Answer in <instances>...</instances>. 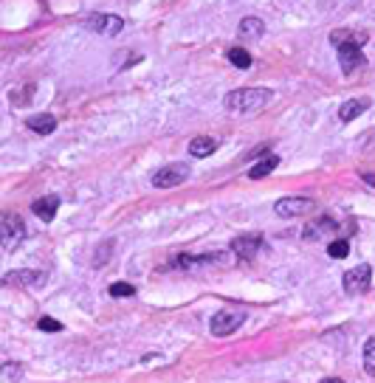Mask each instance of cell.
<instances>
[{"label": "cell", "mask_w": 375, "mask_h": 383, "mask_svg": "<svg viewBox=\"0 0 375 383\" xmlns=\"http://www.w3.org/2000/svg\"><path fill=\"white\" fill-rule=\"evenodd\" d=\"M32 212L43 220V223H51L54 217H57V212H60V198L57 195H46V198H37L34 203H32Z\"/></svg>", "instance_id": "8fae6325"}, {"label": "cell", "mask_w": 375, "mask_h": 383, "mask_svg": "<svg viewBox=\"0 0 375 383\" xmlns=\"http://www.w3.org/2000/svg\"><path fill=\"white\" fill-rule=\"evenodd\" d=\"M240 40H254V37H263L265 34V23L260 18H246L240 20V29H237Z\"/></svg>", "instance_id": "2e32d148"}, {"label": "cell", "mask_w": 375, "mask_h": 383, "mask_svg": "<svg viewBox=\"0 0 375 383\" xmlns=\"http://www.w3.org/2000/svg\"><path fill=\"white\" fill-rule=\"evenodd\" d=\"M364 372L369 377H375V335L367 338V344H364Z\"/></svg>", "instance_id": "44dd1931"}, {"label": "cell", "mask_w": 375, "mask_h": 383, "mask_svg": "<svg viewBox=\"0 0 375 383\" xmlns=\"http://www.w3.org/2000/svg\"><path fill=\"white\" fill-rule=\"evenodd\" d=\"M322 383H344L341 377H327V380H322Z\"/></svg>", "instance_id": "484cf974"}, {"label": "cell", "mask_w": 375, "mask_h": 383, "mask_svg": "<svg viewBox=\"0 0 375 383\" xmlns=\"http://www.w3.org/2000/svg\"><path fill=\"white\" fill-rule=\"evenodd\" d=\"M263 246H265L263 234H243V237L232 240V251H235L240 260H254Z\"/></svg>", "instance_id": "30bf717a"}, {"label": "cell", "mask_w": 375, "mask_h": 383, "mask_svg": "<svg viewBox=\"0 0 375 383\" xmlns=\"http://www.w3.org/2000/svg\"><path fill=\"white\" fill-rule=\"evenodd\" d=\"M85 29L102 34V37H116L121 29H124V20L119 15H91L85 20Z\"/></svg>", "instance_id": "8992f818"}, {"label": "cell", "mask_w": 375, "mask_h": 383, "mask_svg": "<svg viewBox=\"0 0 375 383\" xmlns=\"http://www.w3.org/2000/svg\"><path fill=\"white\" fill-rule=\"evenodd\" d=\"M46 282V274L43 271H29V268H20V271H12L0 279L4 288H34V285H43Z\"/></svg>", "instance_id": "ba28073f"}, {"label": "cell", "mask_w": 375, "mask_h": 383, "mask_svg": "<svg viewBox=\"0 0 375 383\" xmlns=\"http://www.w3.org/2000/svg\"><path fill=\"white\" fill-rule=\"evenodd\" d=\"M347 254H350V243H347V240H333V243H327V257L344 260Z\"/></svg>", "instance_id": "7402d4cb"}, {"label": "cell", "mask_w": 375, "mask_h": 383, "mask_svg": "<svg viewBox=\"0 0 375 383\" xmlns=\"http://www.w3.org/2000/svg\"><path fill=\"white\" fill-rule=\"evenodd\" d=\"M226 60L235 65V68H240V71H246V68H251V54L246 51V48H229V54H226Z\"/></svg>", "instance_id": "ffe728a7"}, {"label": "cell", "mask_w": 375, "mask_h": 383, "mask_svg": "<svg viewBox=\"0 0 375 383\" xmlns=\"http://www.w3.org/2000/svg\"><path fill=\"white\" fill-rule=\"evenodd\" d=\"M113 246H116L113 240H105V243L96 248V257H93V265H96V268H102V265H105V262L113 257Z\"/></svg>", "instance_id": "603a6c76"}, {"label": "cell", "mask_w": 375, "mask_h": 383, "mask_svg": "<svg viewBox=\"0 0 375 383\" xmlns=\"http://www.w3.org/2000/svg\"><path fill=\"white\" fill-rule=\"evenodd\" d=\"M37 330H43V332H60V330H63V324H60L57 318H48V316H43V318L37 321Z\"/></svg>", "instance_id": "d4e9b609"}, {"label": "cell", "mask_w": 375, "mask_h": 383, "mask_svg": "<svg viewBox=\"0 0 375 383\" xmlns=\"http://www.w3.org/2000/svg\"><path fill=\"white\" fill-rule=\"evenodd\" d=\"M367 43V32H350V29H336L330 32V46H364Z\"/></svg>", "instance_id": "4fadbf2b"}, {"label": "cell", "mask_w": 375, "mask_h": 383, "mask_svg": "<svg viewBox=\"0 0 375 383\" xmlns=\"http://www.w3.org/2000/svg\"><path fill=\"white\" fill-rule=\"evenodd\" d=\"M107 293H110L113 299H130V296H136V288L127 285V282H113V285L107 288Z\"/></svg>", "instance_id": "cb8c5ba5"}, {"label": "cell", "mask_w": 375, "mask_h": 383, "mask_svg": "<svg viewBox=\"0 0 375 383\" xmlns=\"http://www.w3.org/2000/svg\"><path fill=\"white\" fill-rule=\"evenodd\" d=\"M274 212H277L279 217H285V220L302 217V215L313 212V201H310V198H282V201L274 203Z\"/></svg>", "instance_id": "52a82bcc"}, {"label": "cell", "mask_w": 375, "mask_h": 383, "mask_svg": "<svg viewBox=\"0 0 375 383\" xmlns=\"http://www.w3.org/2000/svg\"><path fill=\"white\" fill-rule=\"evenodd\" d=\"M243 321H246V313H240V310H221V313L212 316L209 330H212V335L226 338V335H232L235 330H240Z\"/></svg>", "instance_id": "277c9868"}, {"label": "cell", "mask_w": 375, "mask_h": 383, "mask_svg": "<svg viewBox=\"0 0 375 383\" xmlns=\"http://www.w3.org/2000/svg\"><path fill=\"white\" fill-rule=\"evenodd\" d=\"M338 65H341V74L350 76L353 71L364 68L367 65V57L361 51V46H338Z\"/></svg>", "instance_id": "9c48e42d"}, {"label": "cell", "mask_w": 375, "mask_h": 383, "mask_svg": "<svg viewBox=\"0 0 375 383\" xmlns=\"http://www.w3.org/2000/svg\"><path fill=\"white\" fill-rule=\"evenodd\" d=\"M277 166H279V155H265V158H260V161L249 169V177H251V180H260V177L271 175Z\"/></svg>", "instance_id": "ac0fdd59"}, {"label": "cell", "mask_w": 375, "mask_h": 383, "mask_svg": "<svg viewBox=\"0 0 375 383\" xmlns=\"http://www.w3.org/2000/svg\"><path fill=\"white\" fill-rule=\"evenodd\" d=\"M268 102H271V90H268V88H240V90L226 93V99H223L226 110L243 113V116L257 113V110L265 107Z\"/></svg>", "instance_id": "6da1fadb"}, {"label": "cell", "mask_w": 375, "mask_h": 383, "mask_svg": "<svg viewBox=\"0 0 375 383\" xmlns=\"http://www.w3.org/2000/svg\"><path fill=\"white\" fill-rule=\"evenodd\" d=\"M190 163L186 161H172L166 166H161L155 175H152V186L155 189H172V186H180L183 180H190Z\"/></svg>", "instance_id": "3957f363"}, {"label": "cell", "mask_w": 375, "mask_h": 383, "mask_svg": "<svg viewBox=\"0 0 375 383\" xmlns=\"http://www.w3.org/2000/svg\"><path fill=\"white\" fill-rule=\"evenodd\" d=\"M26 127H29L32 133H37V135H51V133L57 130V119H54L51 113H37V116H32V119L26 121Z\"/></svg>", "instance_id": "5bb4252c"}, {"label": "cell", "mask_w": 375, "mask_h": 383, "mask_svg": "<svg viewBox=\"0 0 375 383\" xmlns=\"http://www.w3.org/2000/svg\"><path fill=\"white\" fill-rule=\"evenodd\" d=\"M333 231H338L336 220H333V217H319L316 223L305 226V231H302V240L313 243V240H319V237H324V234H333Z\"/></svg>", "instance_id": "7c38bea8"}, {"label": "cell", "mask_w": 375, "mask_h": 383, "mask_svg": "<svg viewBox=\"0 0 375 383\" xmlns=\"http://www.w3.org/2000/svg\"><path fill=\"white\" fill-rule=\"evenodd\" d=\"M20 377H23V366L20 363L9 361V363L0 366V383H18Z\"/></svg>", "instance_id": "d6986e66"}, {"label": "cell", "mask_w": 375, "mask_h": 383, "mask_svg": "<svg viewBox=\"0 0 375 383\" xmlns=\"http://www.w3.org/2000/svg\"><path fill=\"white\" fill-rule=\"evenodd\" d=\"M26 240V223L18 212H4L0 215V246L6 251H15L20 248Z\"/></svg>", "instance_id": "7a4b0ae2"}, {"label": "cell", "mask_w": 375, "mask_h": 383, "mask_svg": "<svg viewBox=\"0 0 375 383\" xmlns=\"http://www.w3.org/2000/svg\"><path fill=\"white\" fill-rule=\"evenodd\" d=\"M215 149H218V141L212 135H198V138L190 141V155L192 158H209Z\"/></svg>", "instance_id": "9a60e30c"}, {"label": "cell", "mask_w": 375, "mask_h": 383, "mask_svg": "<svg viewBox=\"0 0 375 383\" xmlns=\"http://www.w3.org/2000/svg\"><path fill=\"white\" fill-rule=\"evenodd\" d=\"M369 282H372V268H369L367 262H364V265H355V268L347 271L344 279H341L344 293H350V296H361V293H367V290H369Z\"/></svg>", "instance_id": "5b68a950"}, {"label": "cell", "mask_w": 375, "mask_h": 383, "mask_svg": "<svg viewBox=\"0 0 375 383\" xmlns=\"http://www.w3.org/2000/svg\"><path fill=\"white\" fill-rule=\"evenodd\" d=\"M367 107H369V99H350V102H344V105L338 107V119H341V121H353V119H358Z\"/></svg>", "instance_id": "e0dca14e"}]
</instances>
